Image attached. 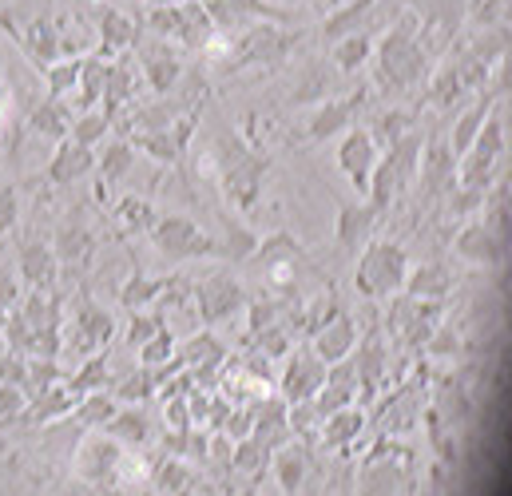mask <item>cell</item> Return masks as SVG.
<instances>
[{
  "instance_id": "29",
  "label": "cell",
  "mask_w": 512,
  "mask_h": 496,
  "mask_svg": "<svg viewBox=\"0 0 512 496\" xmlns=\"http://www.w3.org/2000/svg\"><path fill=\"white\" fill-rule=\"evenodd\" d=\"M401 290H405L409 298L441 302V298H445V290H449V274H445L437 262H425V266H413V270H405V282H401Z\"/></svg>"
},
{
  "instance_id": "23",
  "label": "cell",
  "mask_w": 512,
  "mask_h": 496,
  "mask_svg": "<svg viewBox=\"0 0 512 496\" xmlns=\"http://www.w3.org/2000/svg\"><path fill=\"white\" fill-rule=\"evenodd\" d=\"M270 469H274V481H278L282 493L298 496L302 481H306V469H310L306 449H302V445H282V449H274V453H270Z\"/></svg>"
},
{
  "instance_id": "25",
  "label": "cell",
  "mask_w": 512,
  "mask_h": 496,
  "mask_svg": "<svg viewBox=\"0 0 512 496\" xmlns=\"http://www.w3.org/2000/svg\"><path fill=\"white\" fill-rule=\"evenodd\" d=\"M354 370H358V385L366 389V393H374L378 385H382L385 377V346L378 334H370V338H358V346H354Z\"/></svg>"
},
{
  "instance_id": "38",
  "label": "cell",
  "mask_w": 512,
  "mask_h": 496,
  "mask_svg": "<svg viewBox=\"0 0 512 496\" xmlns=\"http://www.w3.org/2000/svg\"><path fill=\"white\" fill-rule=\"evenodd\" d=\"M131 163H135V147H131L128 139H116V143H108V151L96 159L100 183H120V179H124V175L131 171Z\"/></svg>"
},
{
  "instance_id": "45",
  "label": "cell",
  "mask_w": 512,
  "mask_h": 496,
  "mask_svg": "<svg viewBox=\"0 0 512 496\" xmlns=\"http://www.w3.org/2000/svg\"><path fill=\"white\" fill-rule=\"evenodd\" d=\"M116 409H120V405H116V397H112L108 389L84 393V397L76 401V413H80V421H84V425H104V421H108Z\"/></svg>"
},
{
  "instance_id": "50",
  "label": "cell",
  "mask_w": 512,
  "mask_h": 496,
  "mask_svg": "<svg viewBox=\"0 0 512 496\" xmlns=\"http://www.w3.org/2000/svg\"><path fill=\"white\" fill-rule=\"evenodd\" d=\"M159 326H163V318H159V314H147V310H131L128 346H131V350H139L147 338H155V334H159Z\"/></svg>"
},
{
  "instance_id": "54",
  "label": "cell",
  "mask_w": 512,
  "mask_h": 496,
  "mask_svg": "<svg viewBox=\"0 0 512 496\" xmlns=\"http://www.w3.org/2000/svg\"><path fill=\"white\" fill-rule=\"evenodd\" d=\"M183 485H187V469H183V461H167V465H163V473H159V489L179 493Z\"/></svg>"
},
{
  "instance_id": "27",
  "label": "cell",
  "mask_w": 512,
  "mask_h": 496,
  "mask_svg": "<svg viewBox=\"0 0 512 496\" xmlns=\"http://www.w3.org/2000/svg\"><path fill=\"white\" fill-rule=\"evenodd\" d=\"M493 100H497V96L481 88V100H477V104H473V108H469V112H465V116L457 120V127H453V135H449V151H453L457 159H461V155H465V151L473 147L477 131L485 127V120H489V112H493Z\"/></svg>"
},
{
  "instance_id": "39",
  "label": "cell",
  "mask_w": 512,
  "mask_h": 496,
  "mask_svg": "<svg viewBox=\"0 0 512 496\" xmlns=\"http://www.w3.org/2000/svg\"><path fill=\"white\" fill-rule=\"evenodd\" d=\"M108 354L104 350H96L80 370H76V377L68 381V389L76 393V397H84V393H96V389H108Z\"/></svg>"
},
{
  "instance_id": "42",
  "label": "cell",
  "mask_w": 512,
  "mask_h": 496,
  "mask_svg": "<svg viewBox=\"0 0 512 496\" xmlns=\"http://www.w3.org/2000/svg\"><path fill=\"white\" fill-rule=\"evenodd\" d=\"M171 358H175V330L163 322L159 334L139 346V362H143V370H159V366H167Z\"/></svg>"
},
{
  "instance_id": "24",
  "label": "cell",
  "mask_w": 512,
  "mask_h": 496,
  "mask_svg": "<svg viewBox=\"0 0 512 496\" xmlns=\"http://www.w3.org/2000/svg\"><path fill=\"white\" fill-rule=\"evenodd\" d=\"M342 72L334 68V64H310V68H302V76H298V84H294V104H322V100H330V96H338L334 92V80H338Z\"/></svg>"
},
{
  "instance_id": "34",
  "label": "cell",
  "mask_w": 512,
  "mask_h": 496,
  "mask_svg": "<svg viewBox=\"0 0 512 496\" xmlns=\"http://www.w3.org/2000/svg\"><path fill=\"white\" fill-rule=\"evenodd\" d=\"M135 151H143V155H151L155 163H175L183 151H179V143H175V135L167 131V127H151V131H135L128 139Z\"/></svg>"
},
{
  "instance_id": "13",
  "label": "cell",
  "mask_w": 512,
  "mask_h": 496,
  "mask_svg": "<svg viewBox=\"0 0 512 496\" xmlns=\"http://www.w3.org/2000/svg\"><path fill=\"white\" fill-rule=\"evenodd\" d=\"M20 48L24 56L44 72L48 64H56L64 56V36H60V24L52 16H36L24 32H20Z\"/></svg>"
},
{
  "instance_id": "17",
  "label": "cell",
  "mask_w": 512,
  "mask_h": 496,
  "mask_svg": "<svg viewBox=\"0 0 512 496\" xmlns=\"http://www.w3.org/2000/svg\"><path fill=\"white\" fill-rule=\"evenodd\" d=\"M139 40V28H135V20H131L128 12H120V8H100V60H116V56H124L131 44Z\"/></svg>"
},
{
  "instance_id": "49",
  "label": "cell",
  "mask_w": 512,
  "mask_h": 496,
  "mask_svg": "<svg viewBox=\"0 0 512 496\" xmlns=\"http://www.w3.org/2000/svg\"><path fill=\"white\" fill-rule=\"evenodd\" d=\"M24 405H28L24 389H20V385L0 381V429H4V425H12V421H20V417H24Z\"/></svg>"
},
{
  "instance_id": "1",
  "label": "cell",
  "mask_w": 512,
  "mask_h": 496,
  "mask_svg": "<svg viewBox=\"0 0 512 496\" xmlns=\"http://www.w3.org/2000/svg\"><path fill=\"white\" fill-rule=\"evenodd\" d=\"M374 72H378L382 92H405L433 72V60L417 40V16L413 12L393 20L382 40L374 44Z\"/></svg>"
},
{
  "instance_id": "8",
  "label": "cell",
  "mask_w": 512,
  "mask_h": 496,
  "mask_svg": "<svg viewBox=\"0 0 512 496\" xmlns=\"http://www.w3.org/2000/svg\"><path fill=\"white\" fill-rule=\"evenodd\" d=\"M378 143H374V135L366 131V127H350L346 135H342V143H338V167L350 175V183H354V191L366 199V191H370V171H374V163H378Z\"/></svg>"
},
{
  "instance_id": "15",
  "label": "cell",
  "mask_w": 512,
  "mask_h": 496,
  "mask_svg": "<svg viewBox=\"0 0 512 496\" xmlns=\"http://www.w3.org/2000/svg\"><path fill=\"white\" fill-rule=\"evenodd\" d=\"M457 258L469 262V266H497L505 258V243L497 239V231L489 223H469L461 235H457Z\"/></svg>"
},
{
  "instance_id": "51",
  "label": "cell",
  "mask_w": 512,
  "mask_h": 496,
  "mask_svg": "<svg viewBox=\"0 0 512 496\" xmlns=\"http://www.w3.org/2000/svg\"><path fill=\"white\" fill-rule=\"evenodd\" d=\"M167 425H171V433H191V409H187V393L167 397Z\"/></svg>"
},
{
  "instance_id": "41",
  "label": "cell",
  "mask_w": 512,
  "mask_h": 496,
  "mask_svg": "<svg viewBox=\"0 0 512 496\" xmlns=\"http://www.w3.org/2000/svg\"><path fill=\"white\" fill-rule=\"evenodd\" d=\"M108 127H112V116H108L104 108H88L84 116L72 120L68 139H76V143H84V147H96V143L108 135Z\"/></svg>"
},
{
  "instance_id": "4",
  "label": "cell",
  "mask_w": 512,
  "mask_h": 496,
  "mask_svg": "<svg viewBox=\"0 0 512 496\" xmlns=\"http://www.w3.org/2000/svg\"><path fill=\"white\" fill-rule=\"evenodd\" d=\"M124 445L108 433H88L72 457V473L84 485H100V489H116L120 485V461H124Z\"/></svg>"
},
{
  "instance_id": "3",
  "label": "cell",
  "mask_w": 512,
  "mask_h": 496,
  "mask_svg": "<svg viewBox=\"0 0 512 496\" xmlns=\"http://www.w3.org/2000/svg\"><path fill=\"white\" fill-rule=\"evenodd\" d=\"M405 8L417 16V40L433 56H441L469 20V0H405Z\"/></svg>"
},
{
  "instance_id": "2",
  "label": "cell",
  "mask_w": 512,
  "mask_h": 496,
  "mask_svg": "<svg viewBox=\"0 0 512 496\" xmlns=\"http://www.w3.org/2000/svg\"><path fill=\"white\" fill-rule=\"evenodd\" d=\"M358 270H354V286L362 298H374L382 302L389 294L401 290L405 282V270H409V258L397 243H366L358 250Z\"/></svg>"
},
{
  "instance_id": "53",
  "label": "cell",
  "mask_w": 512,
  "mask_h": 496,
  "mask_svg": "<svg viewBox=\"0 0 512 496\" xmlns=\"http://www.w3.org/2000/svg\"><path fill=\"white\" fill-rule=\"evenodd\" d=\"M16 302H20V286H16L12 270H8V266H0V322L16 310Z\"/></svg>"
},
{
  "instance_id": "35",
  "label": "cell",
  "mask_w": 512,
  "mask_h": 496,
  "mask_svg": "<svg viewBox=\"0 0 512 496\" xmlns=\"http://www.w3.org/2000/svg\"><path fill=\"white\" fill-rule=\"evenodd\" d=\"M104 84H108V60L88 56L84 68H80V84H76V96H80L84 112H88V108H100V100H104Z\"/></svg>"
},
{
  "instance_id": "33",
  "label": "cell",
  "mask_w": 512,
  "mask_h": 496,
  "mask_svg": "<svg viewBox=\"0 0 512 496\" xmlns=\"http://www.w3.org/2000/svg\"><path fill=\"white\" fill-rule=\"evenodd\" d=\"M362 429H366V413L362 409H350V405L322 417V441L326 445H350Z\"/></svg>"
},
{
  "instance_id": "44",
  "label": "cell",
  "mask_w": 512,
  "mask_h": 496,
  "mask_svg": "<svg viewBox=\"0 0 512 496\" xmlns=\"http://www.w3.org/2000/svg\"><path fill=\"white\" fill-rule=\"evenodd\" d=\"M247 310V338H255L262 330H270V326H278V318H282V298H255V302H247L243 306Z\"/></svg>"
},
{
  "instance_id": "11",
  "label": "cell",
  "mask_w": 512,
  "mask_h": 496,
  "mask_svg": "<svg viewBox=\"0 0 512 496\" xmlns=\"http://www.w3.org/2000/svg\"><path fill=\"white\" fill-rule=\"evenodd\" d=\"M112 334H116L112 314H108L104 306H96L92 298H84V302L76 306V318H72V346L88 358V354L104 350V346L112 342Z\"/></svg>"
},
{
  "instance_id": "7",
  "label": "cell",
  "mask_w": 512,
  "mask_h": 496,
  "mask_svg": "<svg viewBox=\"0 0 512 496\" xmlns=\"http://www.w3.org/2000/svg\"><path fill=\"white\" fill-rule=\"evenodd\" d=\"M453 175H457V155L449 151V139H433L429 147H421V163L413 179V187L421 191V203H433L437 195H445L453 187Z\"/></svg>"
},
{
  "instance_id": "32",
  "label": "cell",
  "mask_w": 512,
  "mask_h": 496,
  "mask_svg": "<svg viewBox=\"0 0 512 496\" xmlns=\"http://www.w3.org/2000/svg\"><path fill=\"white\" fill-rule=\"evenodd\" d=\"M374 8H378V0H350L346 8H338L334 16L322 20V40H342L350 32H362V24Z\"/></svg>"
},
{
  "instance_id": "48",
  "label": "cell",
  "mask_w": 512,
  "mask_h": 496,
  "mask_svg": "<svg viewBox=\"0 0 512 496\" xmlns=\"http://www.w3.org/2000/svg\"><path fill=\"white\" fill-rule=\"evenodd\" d=\"M251 342H255V354L270 358V362H278V358L290 354V330H286V326H270V330L255 334Z\"/></svg>"
},
{
  "instance_id": "16",
  "label": "cell",
  "mask_w": 512,
  "mask_h": 496,
  "mask_svg": "<svg viewBox=\"0 0 512 496\" xmlns=\"http://www.w3.org/2000/svg\"><path fill=\"white\" fill-rule=\"evenodd\" d=\"M374 223H378V215H374V207H370V203H350V207H342V211H338L334 243L358 254L366 243H374Z\"/></svg>"
},
{
  "instance_id": "56",
  "label": "cell",
  "mask_w": 512,
  "mask_h": 496,
  "mask_svg": "<svg viewBox=\"0 0 512 496\" xmlns=\"http://www.w3.org/2000/svg\"><path fill=\"white\" fill-rule=\"evenodd\" d=\"M0 358H4V350H0Z\"/></svg>"
},
{
  "instance_id": "30",
  "label": "cell",
  "mask_w": 512,
  "mask_h": 496,
  "mask_svg": "<svg viewBox=\"0 0 512 496\" xmlns=\"http://www.w3.org/2000/svg\"><path fill=\"white\" fill-rule=\"evenodd\" d=\"M92 247H96L92 231L80 223V215H72V219L56 231V247H52V254H56V262H84V258L92 254Z\"/></svg>"
},
{
  "instance_id": "22",
  "label": "cell",
  "mask_w": 512,
  "mask_h": 496,
  "mask_svg": "<svg viewBox=\"0 0 512 496\" xmlns=\"http://www.w3.org/2000/svg\"><path fill=\"white\" fill-rule=\"evenodd\" d=\"M104 433L116 437L124 449H139L147 437H151V417L143 405H131V409H116L108 421H104Z\"/></svg>"
},
{
  "instance_id": "43",
  "label": "cell",
  "mask_w": 512,
  "mask_h": 496,
  "mask_svg": "<svg viewBox=\"0 0 512 496\" xmlns=\"http://www.w3.org/2000/svg\"><path fill=\"white\" fill-rule=\"evenodd\" d=\"M116 219H120L128 231H151L155 211H151V203H147L143 195H120V203H116Z\"/></svg>"
},
{
  "instance_id": "31",
  "label": "cell",
  "mask_w": 512,
  "mask_h": 496,
  "mask_svg": "<svg viewBox=\"0 0 512 496\" xmlns=\"http://www.w3.org/2000/svg\"><path fill=\"white\" fill-rule=\"evenodd\" d=\"M147 28L167 40V44H183L187 36V12H183V0H167V4H155L147 8Z\"/></svg>"
},
{
  "instance_id": "47",
  "label": "cell",
  "mask_w": 512,
  "mask_h": 496,
  "mask_svg": "<svg viewBox=\"0 0 512 496\" xmlns=\"http://www.w3.org/2000/svg\"><path fill=\"white\" fill-rule=\"evenodd\" d=\"M255 247H258V239L247 231V227L227 223V239H223V243H215V254H227V258H251Z\"/></svg>"
},
{
  "instance_id": "55",
  "label": "cell",
  "mask_w": 512,
  "mask_h": 496,
  "mask_svg": "<svg viewBox=\"0 0 512 496\" xmlns=\"http://www.w3.org/2000/svg\"><path fill=\"white\" fill-rule=\"evenodd\" d=\"M0 108H4V96H0Z\"/></svg>"
},
{
  "instance_id": "12",
  "label": "cell",
  "mask_w": 512,
  "mask_h": 496,
  "mask_svg": "<svg viewBox=\"0 0 512 496\" xmlns=\"http://www.w3.org/2000/svg\"><path fill=\"white\" fill-rule=\"evenodd\" d=\"M322 377H326V362H318L314 354H290L286 373H282V401L286 405L310 401L322 389Z\"/></svg>"
},
{
  "instance_id": "19",
  "label": "cell",
  "mask_w": 512,
  "mask_h": 496,
  "mask_svg": "<svg viewBox=\"0 0 512 496\" xmlns=\"http://www.w3.org/2000/svg\"><path fill=\"white\" fill-rule=\"evenodd\" d=\"M425 80H429V88H425V104L437 108V112H445V108H453L461 96H469V88H465L461 68H457L453 56H445V60L437 64V72H429Z\"/></svg>"
},
{
  "instance_id": "28",
  "label": "cell",
  "mask_w": 512,
  "mask_h": 496,
  "mask_svg": "<svg viewBox=\"0 0 512 496\" xmlns=\"http://www.w3.org/2000/svg\"><path fill=\"white\" fill-rule=\"evenodd\" d=\"M370 56H374V36L362 28V32H350V36L334 40L330 64H334V68L346 76V72H358V68H366V64H370Z\"/></svg>"
},
{
  "instance_id": "37",
  "label": "cell",
  "mask_w": 512,
  "mask_h": 496,
  "mask_svg": "<svg viewBox=\"0 0 512 496\" xmlns=\"http://www.w3.org/2000/svg\"><path fill=\"white\" fill-rule=\"evenodd\" d=\"M80 68H84V56H60L56 64H48L44 68V80H48V96H60V100H68L72 92H76V84H80Z\"/></svg>"
},
{
  "instance_id": "20",
  "label": "cell",
  "mask_w": 512,
  "mask_h": 496,
  "mask_svg": "<svg viewBox=\"0 0 512 496\" xmlns=\"http://www.w3.org/2000/svg\"><path fill=\"white\" fill-rule=\"evenodd\" d=\"M92 167H96L92 147H84V143H76V139H60V143H56V155H52V163H48V179H52V183H76V179H84Z\"/></svg>"
},
{
  "instance_id": "46",
  "label": "cell",
  "mask_w": 512,
  "mask_h": 496,
  "mask_svg": "<svg viewBox=\"0 0 512 496\" xmlns=\"http://www.w3.org/2000/svg\"><path fill=\"white\" fill-rule=\"evenodd\" d=\"M409 131V112H401V108H393V112H385V116H378L374 120V143H378V151H385L389 143H397L401 135Z\"/></svg>"
},
{
  "instance_id": "10",
  "label": "cell",
  "mask_w": 512,
  "mask_h": 496,
  "mask_svg": "<svg viewBox=\"0 0 512 496\" xmlns=\"http://www.w3.org/2000/svg\"><path fill=\"white\" fill-rule=\"evenodd\" d=\"M366 96H370V88H358V92H350V96H330V100H322L318 112H314L310 124H306V139H310V143H322V139L338 135L342 127H350L354 116L366 108Z\"/></svg>"
},
{
  "instance_id": "36",
  "label": "cell",
  "mask_w": 512,
  "mask_h": 496,
  "mask_svg": "<svg viewBox=\"0 0 512 496\" xmlns=\"http://www.w3.org/2000/svg\"><path fill=\"white\" fill-rule=\"evenodd\" d=\"M251 258L266 270V266H274V262H302V247H298L294 235L278 231V235H270V239H258V247Z\"/></svg>"
},
{
  "instance_id": "21",
  "label": "cell",
  "mask_w": 512,
  "mask_h": 496,
  "mask_svg": "<svg viewBox=\"0 0 512 496\" xmlns=\"http://www.w3.org/2000/svg\"><path fill=\"white\" fill-rule=\"evenodd\" d=\"M16 266H20V274H24V282L32 290H52L56 286L60 262H56V254H52L48 243H24V247L16 250Z\"/></svg>"
},
{
  "instance_id": "6",
  "label": "cell",
  "mask_w": 512,
  "mask_h": 496,
  "mask_svg": "<svg viewBox=\"0 0 512 496\" xmlns=\"http://www.w3.org/2000/svg\"><path fill=\"white\" fill-rule=\"evenodd\" d=\"M195 310H199V322H227L235 318L243 306H247V290L239 278L231 274H211L195 286Z\"/></svg>"
},
{
  "instance_id": "5",
  "label": "cell",
  "mask_w": 512,
  "mask_h": 496,
  "mask_svg": "<svg viewBox=\"0 0 512 496\" xmlns=\"http://www.w3.org/2000/svg\"><path fill=\"white\" fill-rule=\"evenodd\" d=\"M147 235H151V243L163 250L167 258H207V254H215V239L203 235V227L183 219V215L155 219Z\"/></svg>"
},
{
  "instance_id": "26",
  "label": "cell",
  "mask_w": 512,
  "mask_h": 496,
  "mask_svg": "<svg viewBox=\"0 0 512 496\" xmlns=\"http://www.w3.org/2000/svg\"><path fill=\"white\" fill-rule=\"evenodd\" d=\"M72 108H68V100H60V96H48L44 104H36L32 108V116H28V127L36 131V135H48V139H68V127H72Z\"/></svg>"
},
{
  "instance_id": "40",
  "label": "cell",
  "mask_w": 512,
  "mask_h": 496,
  "mask_svg": "<svg viewBox=\"0 0 512 496\" xmlns=\"http://www.w3.org/2000/svg\"><path fill=\"white\" fill-rule=\"evenodd\" d=\"M159 290H163L159 278H147V274L135 270L128 282H124V290H120V306L124 310H147L151 302H159Z\"/></svg>"
},
{
  "instance_id": "14",
  "label": "cell",
  "mask_w": 512,
  "mask_h": 496,
  "mask_svg": "<svg viewBox=\"0 0 512 496\" xmlns=\"http://www.w3.org/2000/svg\"><path fill=\"white\" fill-rule=\"evenodd\" d=\"M358 322L342 310L338 318H330L318 334H314V358L318 362H326V366H334V362H342V358H350L354 354V346H358Z\"/></svg>"
},
{
  "instance_id": "9",
  "label": "cell",
  "mask_w": 512,
  "mask_h": 496,
  "mask_svg": "<svg viewBox=\"0 0 512 496\" xmlns=\"http://www.w3.org/2000/svg\"><path fill=\"white\" fill-rule=\"evenodd\" d=\"M139 64H143V84L155 92V96H171L175 84L183 80V52L167 40H151L143 52H139Z\"/></svg>"
},
{
  "instance_id": "18",
  "label": "cell",
  "mask_w": 512,
  "mask_h": 496,
  "mask_svg": "<svg viewBox=\"0 0 512 496\" xmlns=\"http://www.w3.org/2000/svg\"><path fill=\"white\" fill-rule=\"evenodd\" d=\"M255 409V429H251V437H255L258 445L266 449V453H274L278 445H286L290 441V421H286V401H274V397H262Z\"/></svg>"
},
{
  "instance_id": "52",
  "label": "cell",
  "mask_w": 512,
  "mask_h": 496,
  "mask_svg": "<svg viewBox=\"0 0 512 496\" xmlns=\"http://www.w3.org/2000/svg\"><path fill=\"white\" fill-rule=\"evenodd\" d=\"M20 223V199L12 187H0V235H8Z\"/></svg>"
}]
</instances>
